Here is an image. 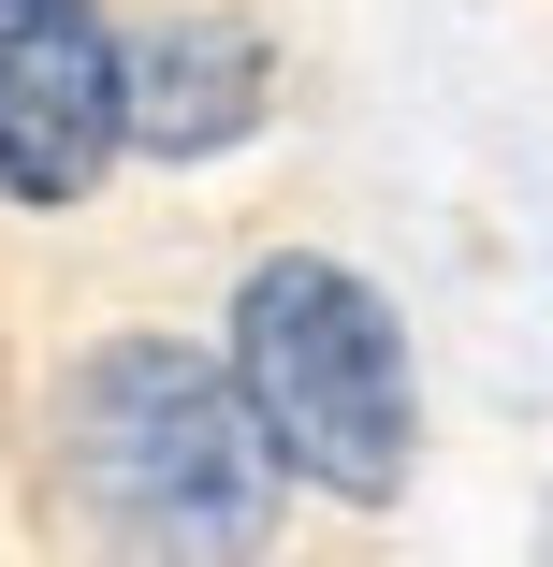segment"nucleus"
<instances>
[{
    "label": "nucleus",
    "instance_id": "f03ea898",
    "mask_svg": "<svg viewBox=\"0 0 553 567\" xmlns=\"http://www.w3.org/2000/svg\"><path fill=\"white\" fill-rule=\"evenodd\" d=\"M218 364H234L263 451L336 495V509H393L422 466V393H408V334L393 306L336 262V248H263L218 306Z\"/></svg>",
    "mask_w": 553,
    "mask_h": 567
},
{
    "label": "nucleus",
    "instance_id": "7ed1b4c3",
    "mask_svg": "<svg viewBox=\"0 0 553 567\" xmlns=\"http://www.w3.org/2000/svg\"><path fill=\"white\" fill-rule=\"evenodd\" d=\"M132 161V30L102 0H0V204L73 218Z\"/></svg>",
    "mask_w": 553,
    "mask_h": 567
},
{
    "label": "nucleus",
    "instance_id": "f257e3e1",
    "mask_svg": "<svg viewBox=\"0 0 553 567\" xmlns=\"http://www.w3.org/2000/svg\"><path fill=\"white\" fill-rule=\"evenodd\" d=\"M44 481L73 509V538L102 567H263L291 466L263 451L248 393L218 350L132 320V334H88L44 393Z\"/></svg>",
    "mask_w": 553,
    "mask_h": 567
},
{
    "label": "nucleus",
    "instance_id": "20e7f679",
    "mask_svg": "<svg viewBox=\"0 0 553 567\" xmlns=\"http://www.w3.org/2000/svg\"><path fill=\"white\" fill-rule=\"evenodd\" d=\"M263 102H277L263 16H234V0H161V16H132V146H146V161L248 146Z\"/></svg>",
    "mask_w": 553,
    "mask_h": 567
}]
</instances>
